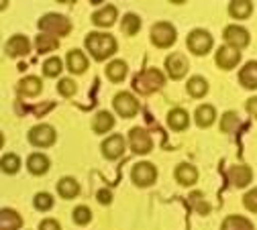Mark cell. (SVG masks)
<instances>
[{"instance_id": "cell-1", "label": "cell", "mask_w": 257, "mask_h": 230, "mask_svg": "<svg viewBox=\"0 0 257 230\" xmlns=\"http://www.w3.org/2000/svg\"><path fill=\"white\" fill-rule=\"evenodd\" d=\"M86 49L92 53L94 59L104 61L116 51V41L108 33H90L86 37Z\"/></svg>"}, {"instance_id": "cell-2", "label": "cell", "mask_w": 257, "mask_h": 230, "mask_svg": "<svg viewBox=\"0 0 257 230\" xmlns=\"http://www.w3.org/2000/svg\"><path fill=\"white\" fill-rule=\"evenodd\" d=\"M166 84V78L164 74L155 70V68H149V70H143L139 76H135L133 80V88L139 92V94H153L157 92Z\"/></svg>"}, {"instance_id": "cell-3", "label": "cell", "mask_w": 257, "mask_h": 230, "mask_svg": "<svg viewBox=\"0 0 257 230\" xmlns=\"http://www.w3.org/2000/svg\"><path fill=\"white\" fill-rule=\"evenodd\" d=\"M39 29L45 33V35H51V37H63L68 35V33L72 31V23L70 19H66L63 15H45L39 19Z\"/></svg>"}, {"instance_id": "cell-4", "label": "cell", "mask_w": 257, "mask_h": 230, "mask_svg": "<svg viewBox=\"0 0 257 230\" xmlns=\"http://www.w3.org/2000/svg\"><path fill=\"white\" fill-rule=\"evenodd\" d=\"M151 41L159 49H168L176 43V29L170 23H155L151 29Z\"/></svg>"}, {"instance_id": "cell-5", "label": "cell", "mask_w": 257, "mask_h": 230, "mask_svg": "<svg viewBox=\"0 0 257 230\" xmlns=\"http://www.w3.org/2000/svg\"><path fill=\"white\" fill-rule=\"evenodd\" d=\"M212 35L204 29H194L188 35V49L196 55H206L212 49Z\"/></svg>"}, {"instance_id": "cell-6", "label": "cell", "mask_w": 257, "mask_h": 230, "mask_svg": "<svg viewBox=\"0 0 257 230\" xmlns=\"http://www.w3.org/2000/svg\"><path fill=\"white\" fill-rule=\"evenodd\" d=\"M112 106L114 110L122 116V118H133L139 110V102H137V98L131 96L128 92H120L114 96V100H112Z\"/></svg>"}, {"instance_id": "cell-7", "label": "cell", "mask_w": 257, "mask_h": 230, "mask_svg": "<svg viewBox=\"0 0 257 230\" xmlns=\"http://www.w3.org/2000/svg\"><path fill=\"white\" fill-rule=\"evenodd\" d=\"M128 143H131L133 153H137V155H145L153 147V141H151L149 133L143 128H133L131 133H128Z\"/></svg>"}, {"instance_id": "cell-8", "label": "cell", "mask_w": 257, "mask_h": 230, "mask_svg": "<svg viewBox=\"0 0 257 230\" xmlns=\"http://www.w3.org/2000/svg\"><path fill=\"white\" fill-rule=\"evenodd\" d=\"M29 141L33 143L35 147H49L55 143V130L49 124H39L33 126L29 133Z\"/></svg>"}, {"instance_id": "cell-9", "label": "cell", "mask_w": 257, "mask_h": 230, "mask_svg": "<svg viewBox=\"0 0 257 230\" xmlns=\"http://www.w3.org/2000/svg\"><path fill=\"white\" fill-rule=\"evenodd\" d=\"M131 177H133V181H135L137 185L145 187V185H151V183L157 179V169L151 165V163L141 161V163H137V165L133 167Z\"/></svg>"}, {"instance_id": "cell-10", "label": "cell", "mask_w": 257, "mask_h": 230, "mask_svg": "<svg viewBox=\"0 0 257 230\" xmlns=\"http://www.w3.org/2000/svg\"><path fill=\"white\" fill-rule=\"evenodd\" d=\"M222 37H224V41L229 43V47H235V49H243V47L249 45V33L243 27H239V25L227 27V29H224Z\"/></svg>"}, {"instance_id": "cell-11", "label": "cell", "mask_w": 257, "mask_h": 230, "mask_svg": "<svg viewBox=\"0 0 257 230\" xmlns=\"http://www.w3.org/2000/svg\"><path fill=\"white\" fill-rule=\"evenodd\" d=\"M166 70L170 74L172 80H182L188 72V59L186 55L182 53H172L168 59H166Z\"/></svg>"}, {"instance_id": "cell-12", "label": "cell", "mask_w": 257, "mask_h": 230, "mask_svg": "<svg viewBox=\"0 0 257 230\" xmlns=\"http://www.w3.org/2000/svg\"><path fill=\"white\" fill-rule=\"evenodd\" d=\"M239 61H241V51L235 49V47L224 45L216 51V65L222 70H233Z\"/></svg>"}, {"instance_id": "cell-13", "label": "cell", "mask_w": 257, "mask_h": 230, "mask_svg": "<svg viewBox=\"0 0 257 230\" xmlns=\"http://www.w3.org/2000/svg\"><path fill=\"white\" fill-rule=\"evenodd\" d=\"M124 153V139L120 135H112L102 143V155L106 159H118Z\"/></svg>"}, {"instance_id": "cell-14", "label": "cell", "mask_w": 257, "mask_h": 230, "mask_svg": "<svg viewBox=\"0 0 257 230\" xmlns=\"http://www.w3.org/2000/svg\"><path fill=\"white\" fill-rule=\"evenodd\" d=\"M227 177H229V181H231L233 185H237V187H245V185L251 181L253 171H251L247 165H233V167H229Z\"/></svg>"}, {"instance_id": "cell-15", "label": "cell", "mask_w": 257, "mask_h": 230, "mask_svg": "<svg viewBox=\"0 0 257 230\" xmlns=\"http://www.w3.org/2000/svg\"><path fill=\"white\" fill-rule=\"evenodd\" d=\"M29 51H31V43L25 35H15L7 43V53L11 57H21V55H27Z\"/></svg>"}, {"instance_id": "cell-16", "label": "cell", "mask_w": 257, "mask_h": 230, "mask_svg": "<svg viewBox=\"0 0 257 230\" xmlns=\"http://www.w3.org/2000/svg\"><path fill=\"white\" fill-rule=\"evenodd\" d=\"M116 15H118V13H116V7L106 5L104 9L96 11V13L92 15V23H94V25H98V27H110V25H114Z\"/></svg>"}, {"instance_id": "cell-17", "label": "cell", "mask_w": 257, "mask_h": 230, "mask_svg": "<svg viewBox=\"0 0 257 230\" xmlns=\"http://www.w3.org/2000/svg\"><path fill=\"white\" fill-rule=\"evenodd\" d=\"M239 82L249 90H257V61L245 63V68L239 72Z\"/></svg>"}, {"instance_id": "cell-18", "label": "cell", "mask_w": 257, "mask_h": 230, "mask_svg": "<svg viewBox=\"0 0 257 230\" xmlns=\"http://www.w3.org/2000/svg\"><path fill=\"white\" fill-rule=\"evenodd\" d=\"M88 68V59L80 49H72L68 53V70L74 74H84Z\"/></svg>"}, {"instance_id": "cell-19", "label": "cell", "mask_w": 257, "mask_h": 230, "mask_svg": "<svg viewBox=\"0 0 257 230\" xmlns=\"http://www.w3.org/2000/svg\"><path fill=\"white\" fill-rule=\"evenodd\" d=\"M27 165H29V171L33 175H43V173L49 171V159L45 155H41V153H33L29 157Z\"/></svg>"}, {"instance_id": "cell-20", "label": "cell", "mask_w": 257, "mask_h": 230, "mask_svg": "<svg viewBox=\"0 0 257 230\" xmlns=\"http://www.w3.org/2000/svg\"><path fill=\"white\" fill-rule=\"evenodd\" d=\"M57 191H59L61 198L72 200V198H76V195L80 193V185H78V181L74 177H63L57 183Z\"/></svg>"}, {"instance_id": "cell-21", "label": "cell", "mask_w": 257, "mask_h": 230, "mask_svg": "<svg viewBox=\"0 0 257 230\" xmlns=\"http://www.w3.org/2000/svg\"><path fill=\"white\" fill-rule=\"evenodd\" d=\"M188 122H190V118H188V112H186L184 108H174V110H170V114H168V124H170L172 130H184V128H188Z\"/></svg>"}, {"instance_id": "cell-22", "label": "cell", "mask_w": 257, "mask_h": 230, "mask_svg": "<svg viewBox=\"0 0 257 230\" xmlns=\"http://www.w3.org/2000/svg\"><path fill=\"white\" fill-rule=\"evenodd\" d=\"M0 226H3V230H19L23 226V218L15 210L5 208L0 212Z\"/></svg>"}, {"instance_id": "cell-23", "label": "cell", "mask_w": 257, "mask_h": 230, "mask_svg": "<svg viewBox=\"0 0 257 230\" xmlns=\"http://www.w3.org/2000/svg\"><path fill=\"white\" fill-rule=\"evenodd\" d=\"M176 179L182 185H192V183H196V179H198V171H196V167H192V165H188V163H184V165L176 167Z\"/></svg>"}, {"instance_id": "cell-24", "label": "cell", "mask_w": 257, "mask_h": 230, "mask_svg": "<svg viewBox=\"0 0 257 230\" xmlns=\"http://www.w3.org/2000/svg\"><path fill=\"white\" fill-rule=\"evenodd\" d=\"M114 126V116L110 112H98L94 116V122H92V128L96 130L98 135L102 133H108V130Z\"/></svg>"}, {"instance_id": "cell-25", "label": "cell", "mask_w": 257, "mask_h": 230, "mask_svg": "<svg viewBox=\"0 0 257 230\" xmlns=\"http://www.w3.org/2000/svg\"><path fill=\"white\" fill-rule=\"evenodd\" d=\"M214 118H216V110H214V106H210V104H202V106L196 108V124H198V126L206 128V126H210V124L214 122Z\"/></svg>"}, {"instance_id": "cell-26", "label": "cell", "mask_w": 257, "mask_h": 230, "mask_svg": "<svg viewBox=\"0 0 257 230\" xmlns=\"http://www.w3.org/2000/svg\"><path fill=\"white\" fill-rule=\"evenodd\" d=\"M41 92V80L35 76H29L19 82V94L23 96H37Z\"/></svg>"}, {"instance_id": "cell-27", "label": "cell", "mask_w": 257, "mask_h": 230, "mask_svg": "<svg viewBox=\"0 0 257 230\" xmlns=\"http://www.w3.org/2000/svg\"><path fill=\"white\" fill-rule=\"evenodd\" d=\"M220 230H255L253 224L243 218V216H229V218H224Z\"/></svg>"}, {"instance_id": "cell-28", "label": "cell", "mask_w": 257, "mask_h": 230, "mask_svg": "<svg viewBox=\"0 0 257 230\" xmlns=\"http://www.w3.org/2000/svg\"><path fill=\"white\" fill-rule=\"evenodd\" d=\"M126 72H128V70H126V63L120 61V59L110 61L108 68H106V76H108L110 82H122V80L126 78Z\"/></svg>"}, {"instance_id": "cell-29", "label": "cell", "mask_w": 257, "mask_h": 230, "mask_svg": "<svg viewBox=\"0 0 257 230\" xmlns=\"http://www.w3.org/2000/svg\"><path fill=\"white\" fill-rule=\"evenodd\" d=\"M206 92H208V84L204 78H200V76L190 78V82H188V94L190 96L202 98V96H206Z\"/></svg>"}, {"instance_id": "cell-30", "label": "cell", "mask_w": 257, "mask_h": 230, "mask_svg": "<svg viewBox=\"0 0 257 230\" xmlns=\"http://www.w3.org/2000/svg\"><path fill=\"white\" fill-rule=\"evenodd\" d=\"M251 11H253V5L247 3V0H235V3L229 5V13L235 19H247L251 15Z\"/></svg>"}, {"instance_id": "cell-31", "label": "cell", "mask_w": 257, "mask_h": 230, "mask_svg": "<svg viewBox=\"0 0 257 230\" xmlns=\"http://www.w3.org/2000/svg\"><path fill=\"white\" fill-rule=\"evenodd\" d=\"M120 29H122L124 35H137V31L141 29V19H139L137 15H131V13H128V15H124Z\"/></svg>"}, {"instance_id": "cell-32", "label": "cell", "mask_w": 257, "mask_h": 230, "mask_svg": "<svg viewBox=\"0 0 257 230\" xmlns=\"http://www.w3.org/2000/svg\"><path fill=\"white\" fill-rule=\"evenodd\" d=\"M35 45H37V51L39 53H49V51H53V49H57V39L55 37H51V35H37V39H35Z\"/></svg>"}, {"instance_id": "cell-33", "label": "cell", "mask_w": 257, "mask_h": 230, "mask_svg": "<svg viewBox=\"0 0 257 230\" xmlns=\"http://www.w3.org/2000/svg\"><path fill=\"white\" fill-rule=\"evenodd\" d=\"M0 167H3V171H7V173H17L21 169V159L17 155L9 153L3 157V161H0Z\"/></svg>"}, {"instance_id": "cell-34", "label": "cell", "mask_w": 257, "mask_h": 230, "mask_svg": "<svg viewBox=\"0 0 257 230\" xmlns=\"http://www.w3.org/2000/svg\"><path fill=\"white\" fill-rule=\"evenodd\" d=\"M43 74H45L47 78H55V76H59V74H61V59H57V57L47 59L45 65H43Z\"/></svg>"}, {"instance_id": "cell-35", "label": "cell", "mask_w": 257, "mask_h": 230, "mask_svg": "<svg viewBox=\"0 0 257 230\" xmlns=\"http://www.w3.org/2000/svg\"><path fill=\"white\" fill-rule=\"evenodd\" d=\"M237 124H239L237 114L235 112H227L222 116V120H220V130H222V133H233V130L237 128Z\"/></svg>"}, {"instance_id": "cell-36", "label": "cell", "mask_w": 257, "mask_h": 230, "mask_svg": "<svg viewBox=\"0 0 257 230\" xmlns=\"http://www.w3.org/2000/svg\"><path fill=\"white\" fill-rule=\"evenodd\" d=\"M90 220H92V212H90L88 206H78V208L74 210V222H76V224L84 226V224H88Z\"/></svg>"}, {"instance_id": "cell-37", "label": "cell", "mask_w": 257, "mask_h": 230, "mask_svg": "<svg viewBox=\"0 0 257 230\" xmlns=\"http://www.w3.org/2000/svg\"><path fill=\"white\" fill-rule=\"evenodd\" d=\"M51 206H53V198H51V193L41 191V193H37V195H35V208H37V210L45 212V210H49Z\"/></svg>"}, {"instance_id": "cell-38", "label": "cell", "mask_w": 257, "mask_h": 230, "mask_svg": "<svg viewBox=\"0 0 257 230\" xmlns=\"http://www.w3.org/2000/svg\"><path fill=\"white\" fill-rule=\"evenodd\" d=\"M57 90H59V94L61 96H66V98H70V96H74L76 94V82H72V80H61L59 84H57Z\"/></svg>"}, {"instance_id": "cell-39", "label": "cell", "mask_w": 257, "mask_h": 230, "mask_svg": "<svg viewBox=\"0 0 257 230\" xmlns=\"http://www.w3.org/2000/svg\"><path fill=\"white\" fill-rule=\"evenodd\" d=\"M243 204H245V208H247V210H251V212H255V214H257V187L245 193Z\"/></svg>"}, {"instance_id": "cell-40", "label": "cell", "mask_w": 257, "mask_h": 230, "mask_svg": "<svg viewBox=\"0 0 257 230\" xmlns=\"http://www.w3.org/2000/svg\"><path fill=\"white\" fill-rule=\"evenodd\" d=\"M39 230H61V226H59V222L57 220H43L41 224H39Z\"/></svg>"}, {"instance_id": "cell-41", "label": "cell", "mask_w": 257, "mask_h": 230, "mask_svg": "<svg viewBox=\"0 0 257 230\" xmlns=\"http://www.w3.org/2000/svg\"><path fill=\"white\" fill-rule=\"evenodd\" d=\"M190 198H192V202H194V204L198 206V210H200L202 214H206V212H208V204L200 202V198H202V195H200V193H192V195H190Z\"/></svg>"}, {"instance_id": "cell-42", "label": "cell", "mask_w": 257, "mask_h": 230, "mask_svg": "<svg viewBox=\"0 0 257 230\" xmlns=\"http://www.w3.org/2000/svg\"><path fill=\"white\" fill-rule=\"evenodd\" d=\"M110 200H112V193L108 189H100L98 191V202L100 204H110Z\"/></svg>"}, {"instance_id": "cell-43", "label": "cell", "mask_w": 257, "mask_h": 230, "mask_svg": "<svg viewBox=\"0 0 257 230\" xmlns=\"http://www.w3.org/2000/svg\"><path fill=\"white\" fill-rule=\"evenodd\" d=\"M247 112H249L251 116H255V118H257V96H255V98H251V100L247 102Z\"/></svg>"}]
</instances>
